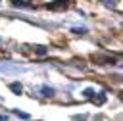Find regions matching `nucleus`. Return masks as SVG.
<instances>
[{
    "mask_svg": "<svg viewBox=\"0 0 123 121\" xmlns=\"http://www.w3.org/2000/svg\"><path fill=\"white\" fill-rule=\"evenodd\" d=\"M69 4H71V0H56L52 4H46V8L48 10H65V8H69Z\"/></svg>",
    "mask_w": 123,
    "mask_h": 121,
    "instance_id": "obj_1",
    "label": "nucleus"
},
{
    "mask_svg": "<svg viewBox=\"0 0 123 121\" xmlns=\"http://www.w3.org/2000/svg\"><path fill=\"white\" fill-rule=\"evenodd\" d=\"M88 100H92V104H96V106H102V104L106 102V94H104V92H98V96H94V92H92V96H90Z\"/></svg>",
    "mask_w": 123,
    "mask_h": 121,
    "instance_id": "obj_2",
    "label": "nucleus"
},
{
    "mask_svg": "<svg viewBox=\"0 0 123 121\" xmlns=\"http://www.w3.org/2000/svg\"><path fill=\"white\" fill-rule=\"evenodd\" d=\"M12 6H13V8H27V10H33V4H29L27 0H12Z\"/></svg>",
    "mask_w": 123,
    "mask_h": 121,
    "instance_id": "obj_3",
    "label": "nucleus"
},
{
    "mask_svg": "<svg viewBox=\"0 0 123 121\" xmlns=\"http://www.w3.org/2000/svg\"><path fill=\"white\" fill-rule=\"evenodd\" d=\"M40 92H42V96H46V98H52V96H54V88H52V86H46V85L40 86Z\"/></svg>",
    "mask_w": 123,
    "mask_h": 121,
    "instance_id": "obj_4",
    "label": "nucleus"
},
{
    "mask_svg": "<svg viewBox=\"0 0 123 121\" xmlns=\"http://www.w3.org/2000/svg\"><path fill=\"white\" fill-rule=\"evenodd\" d=\"M10 88H12L13 92H17V94H21V90H23V86H21L19 83H12V85H10Z\"/></svg>",
    "mask_w": 123,
    "mask_h": 121,
    "instance_id": "obj_5",
    "label": "nucleus"
},
{
    "mask_svg": "<svg viewBox=\"0 0 123 121\" xmlns=\"http://www.w3.org/2000/svg\"><path fill=\"white\" fill-rule=\"evenodd\" d=\"M102 2H104L106 6H115V4H117V2H121V0H102Z\"/></svg>",
    "mask_w": 123,
    "mask_h": 121,
    "instance_id": "obj_6",
    "label": "nucleus"
},
{
    "mask_svg": "<svg viewBox=\"0 0 123 121\" xmlns=\"http://www.w3.org/2000/svg\"><path fill=\"white\" fill-rule=\"evenodd\" d=\"M71 31H73L75 35H85V33H86V29H85V27H83V29H71Z\"/></svg>",
    "mask_w": 123,
    "mask_h": 121,
    "instance_id": "obj_7",
    "label": "nucleus"
}]
</instances>
